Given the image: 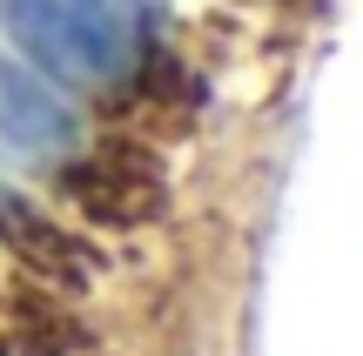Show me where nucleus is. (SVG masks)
I'll list each match as a JSON object with an SVG mask.
<instances>
[{
  "instance_id": "3",
  "label": "nucleus",
  "mask_w": 363,
  "mask_h": 356,
  "mask_svg": "<svg viewBox=\"0 0 363 356\" xmlns=\"http://www.w3.org/2000/svg\"><path fill=\"white\" fill-rule=\"evenodd\" d=\"M67 195L74 209H88L108 229H135L148 215H162V168L142 148H94V161L67 168Z\"/></svg>"
},
{
  "instance_id": "6",
  "label": "nucleus",
  "mask_w": 363,
  "mask_h": 356,
  "mask_svg": "<svg viewBox=\"0 0 363 356\" xmlns=\"http://www.w3.org/2000/svg\"><path fill=\"white\" fill-rule=\"evenodd\" d=\"M0 350H7V343H0Z\"/></svg>"
},
{
  "instance_id": "4",
  "label": "nucleus",
  "mask_w": 363,
  "mask_h": 356,
  "mask_svg": "<svg viewBox=\"0 0 363 356\" xmlns=\"http://www.w3.org/2000/svg\"><path fill=\"white\" fill-rule=\"evenodd\" d=\"M0 242H7L27 269H40V282H61V289L88 282V249H81L74 236H61V229H54L34 202H21L13 188H0Z\"/></svg>"
},
{
  "instance_id": "5",
  "label": "nucleus",
  "mask_w": 363,
  "mask_h": 356,
  "mask_svg": "<svg viewBox=\"0 0 363 356\" xmlns=\"http://www.w3.org/2000/svg\"><path fill=\"white\" fill-rule=\"evenodd\" d=\"M0 330H7V343L27 350V356H74V350H88L81 316H67L54 296H13L7 316H0Z\"/></svg>"
},
{
  "instance_id": "2",
  "label": "nucleus",
  "mask_w": 363,
  "mask_h": 356,
  "mask_svg": "<svg viewBox=\"0 0 363 356\" xmlns=\"http://www.w3.org/2000/svg\"><path fill=\"white\" fill-rule=\"evenodd\" d=\"M81 148V121L34 67H21L13 54H0V161L7 168H67Z\"/></svg>"
},
{
  "instance_id": "1",
  "label": "nucleus",
  "mask_w": 363,
  "mask_h": 356,
  "mask_svg": "<svg viewBox=\"0 0 363 356\" xmlns=\"http://www.w3.org/2000/svg\"><path fill=\"white\" fill-rule=\"evenodd\" d=\"M0 27L67 88H115L148 54V0H0Z\"/></svg>"
}]
</instances>
